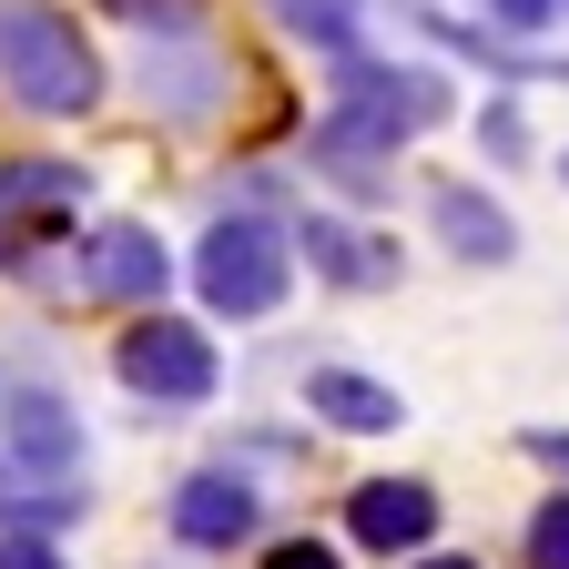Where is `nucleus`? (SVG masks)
<instances>
[{
	"instance_id": "f257e3e1",
	"label": "nucleus",
	"mask_w": 569,
	"mask_h": 569,
	"mask_svg": "<svg viewBox=\"0 0 569 569\" xmlns=\"http://www.w3.org/2000/svg\"><path fill=\"white\" fill-rule=\"evenodd\" d=\"M0 92L21 112H51V122L102 102V61L71 31V11H51V0H0Z\"/></svg>"
},
{
	"instance_id": "f03ea898",
	"label": "nucleus",
	"mask_w": 569,
	"mask_h": 569,
	"mask_svg": "<svg viewBox=\"0 0 569 569\" xmlns=\"http://www.w3.org/2000/svg\"><path fill=\"white\" fill-rule=\"evenodd\" d=\"M438 122H448V82H438V71H397V61H346V71H336L326 132L367 142V153H397V142L438 132Z\"/></svg>"
},
{
	"instance_id": "7ed1b4c3",
	"label": "nucleus",
	"mask_w": 569,
	"mask_h": 569,
	"mask_svg": "<svg viewBox=\"0 0 569 569\" xmlns=\"http://www.w3.org/2000/svg\"><path fill=\"white\" fill-rule=\"evenodd\" d=\"M284 274H296V254H284V234L264 224V213H224V224L193 244V284H203L213 316H274Z\"/></svg>"
},
{
	"instance_id": "20e7f679",
	"label": "nucleus",
	"mask_w": 569,
	"mask_h": 569,
	"mask_svg": "<svg viewBox=\"0 0 569 569\" xmlns=\"http://www.w3.org/2000/svg\"><path fill=\"white\" fill-rule=\"evenodd\" d=\"M82 213V163H0V274H31L41 244Z\"/></svg>"
},
{
	"instance_id": "39448f33",
	"label": "nucleus",
	"mask_w": 569,
	"mask_h": 569,
	"mask_svg": "<svg viewBox=\"0 0 569 569\" xmlns=\"http://www.w3.org/2000/svg\"><path fill=\"white\" fill-rule=\"evenodd\" d=\"M122 387L132 397H153V407H203L213 397V377H224V356H213V336L203 326H173V316H153V326H132L122 336Z\"/></svg>"
},
{
	"instance_id": "423d86ee",
	"label": "nucleus",
	"mask_w": 569,
	"mask_h": 569,
	"mask_svg": "<svg viewBox=\"0 0 569 569\" xmlns=\"http://www.w3.org/2000/svg\"><path fill=\"white\" fill-rule=\"evenodd\" d=\"M163 274H173V254L153 244V224H102L82 244V296H102V306H153Z\"/></svg>"
},
{
	"instance_id": "0eeeda50",
	"label": "nucleus",
	"mask_w": 569,
	"mask_h": 569,
	"mask_svg": "<svg viewBox=\"0 0 569 569\" xmlns=\"http://www.w3.org/2000/svg\"><path fill=\"white\" fill-rule=\"evenodd\" d=\"M173 539L183 549H244L254 539V488L234 478V468H193L183 488H173Z\"/></svg>"
},
{
	"instance_id": "6e6552de",
	"label": "nucleus",
	"mask_w": 569,
	"mask_h": 569,
	"mask_svg": "<svg viewBox=\"0 0 569 569\" xmlns=\"http://www.w3.org/2000/svg\"><path fill=\"white\" fill-rule=\"evenodd\" d=\"M346 529L356 539H367V549H427V539H438V488H427V478H367V488H356L346 498Z\"/></svg>"
},
{
	"instance_id": "1a4fd4ad",
	"label": "nucleus",
	"mask_w": 569,
	"mask_h": 569,
	"mask_svg": "<svg viewBox=\"0 0 569 569\" xmlns=\"http://www.w3.org/2000/svg\"><path fill=\"white\" fill-rule=\"evenodd\" d=\"M142 102H163L173 122H203L213 102H224V61H213L203 41H183V31L142 41Z\"/></svg>"
},
{
	"instance_id": "9d476101",
	"label": "nucleus",
	"mask_w": 569,
	"mask_h": 569,
	"mask_svg": "<svg viewBox=\"0 0 569 569\" xmlns=\"http://www.w3.org/2000/svg\"><path fill=\"white\" fill-rule=\"evenodd\" d=\"M0 438H11V468H31V478H71L82 468V427H71V407L41 397V387H21L11 407H0Z\"/></svg>"
},
{
	"instance_id": "9b49d317",
	"label": "nucleus",
	"mask_w": 569,
	"mask_h": 569,
	"mask_svg": "<svg viewBox=\"0 0 569 569\" xmlns=\"http://www.w3.org/2000/svg\"><path fill=\"white\" fill-rule=\"evenodd\" d=\"M306 407H316L326 427H346V438H387V427L407 417V397H397L387 377H356V367H316V377H306Z\"/></svg>"
},
{
	"instance_id": "f8f14e48",
	"label": "nucleus",
	"mask_w": 569,
	"mask_h": 569,
	"mask_svg": "<svg viewBox=\"0 0 569 569\" xmlns=\"http://www.w3.org/2000/svg\"><path fill=\"white\" fill-rule=\"evenodd\" d=\"M427 213H438L448 254H468V264H509V254H519V224H509L488 193H468V183H438V193H427Z\"/></svg>"
},
{
	"instance_id": "ddd939ff",
	"label": "nucleus",
	"mask_w": 569,
	"mask_h": 569,
	"mask_svg": "<svg viewBox=\"0 0 569 569\" xmlns=\"http://www.w3.org/2000/svg\"><path fill=\"white\" fill-rule=\"evenodd\" d=\"M306 254L326 284H356V296H377V284H397V244L356 234V224H306Z\"/></svg>"
},
{
	"instance_id": "4468645a",
	"label": "nucleus",
	"mask_w": 569,
	"mask_h": 569,
	"mask_svg": "<svg viewBox=\"0 0 569 569\" xmlns=\"http://www.w3.org/2000/svg\"><path fill=\"white\" fill-rule=\"evenodd\" d=\"M264 11L296 41H326V51H346V31H356V0H264Z\"/></svg>"
},
{
	"instance_id": "2eb2a0df",
	"label": "nucleus",
	"mask_w": 569,
	"mask_h": 569,
	"mask_svg": "<svg viewBox=\"0 0 569 569\" xmlns=\"http://www.w3.org/2000/svg\"><path fill=\"white\" fill-rule=\"evenodd\" d=\"M529 569H569V498H549L529 519Z\"/></svg>"
},
{
	"instance_id": "dca6fc26",
	"label": "nucleus",
	"mask_w": 569,
	"mask_h": 569,
	"mask_svg": "<svg viewBox=\"0 0 569 569\" xmlns=\"http://www.w3.org/2000/svg\"><path fill=\"white\" fill-rule=\"evenodd\" d=\"M264 569H336V549L326 539H284V549H264Z\"/></svg>"
},
{
	"instance_id": "f3484780",
	"label": "nucleus",
	"mask_w": 569,
	"mask_h": 569,
	"mask_svg": "<svg viewBox=\"0 0 569 569\" xmlns=\"http://www.w3.org/2000/svg\"><path fill=\"white\" fill-rule=\"evenodd\" d=\"M102 11H122V21H153V31H183V0H102Z\"/></svg>"
},
{
	"instance_id": "a211bd4d",
	"label": "nucleus",
	"mask_w": 569,
	"mask_h": 569,
	"mask_svg": "<svg viewBox=\"0 0 569 569\" xmlns=\"http://www.w3.org/2000/svg\"><path fill=\"white\" fill-rule=\"evenodd\" d=\"M0 569H61L51 539H0Z\"/></svg>"
},
{
	"instance_id": "6ab92c4d",
	"label": "nucleus",
	"mask_w": 569,
	"mask_h": 569,
	"mask_svg": "<svg viewBox=\"0 0 569 569\" xmlns=\"http://www.w3.org/2000/svg\"><path fill=\"white\" fill-rule=\"evenodd\" d=\"M529 458H539V468H559V478H569V438H559V427H529Z\"/></svg>"
},
{
	"instance_id": "aec40b11",
	"label": "nucleus",
	"mask_w": 569,
	"mask_h": 569,
	"mask_svg": "<svg viewBox=\"0 0 569 569\" xmlns=\"http://www.w3.org/2000/svg\"><path fill=\"white\" fill-rule=\"evenodd\" d=\"M488 11H498V21H539V0H488Z\"/></svg>"
},
{
	"instance_id": "412c9836",
	"label": "nucleus",
	"mask_w": 569,
	"mask_h": 569,
	"mask_svg": "<svg viewBox=\"0 0 569 569\" xmlns=\"http://www.w3.org/2000/svg\"><path fill=\"white\" fill-rule=\"evenodd\" d=\"M417 569H478V559H417Z\"/></svg>"
},
{
	"instance_id": "4be33fe9",
	"label": "nucleus",
	"mask_w": 569,
	"mask_h": 569,
	"mask_svg": "<svg viewBox=\"0 0 569 569\" xmlns=\"http://www.w3.org/2000/svg\"><path fill=\"white\" fill-rule=\"evenodd\" d=\"M549 11H569V0H539V21H549Z\"/></svg>"
},
{
	"instance_id": "5701e85b",
	"label": "nucleus",
	"mask_w": 569,
	"mask_h": 569,
	"mask_svg": "<svg viewBox=\"0 0 569 569\" xmlns=\"http://www.w3.org/2000/svg\"><path fill=\"white\" fill-rule=\"evenodd\" d=\"M559 183H569V153H559Z\"/></svg>"
}]
</instances>
